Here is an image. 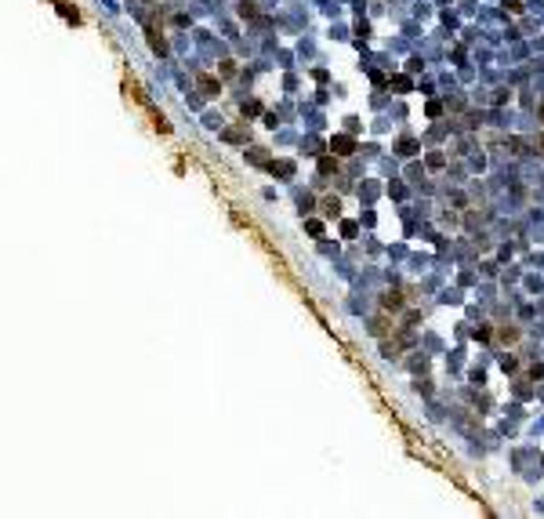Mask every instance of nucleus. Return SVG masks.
Segmentation results:
<instances>
[{
	"label": "nucleus",
	"mask_w": 544,
	"mask_h": 519,
	"mask_svg": "<svg viewBox=\"0 0 544 519\" xmlns=\"http://www.w3.org/2000/svg\"><path fill=\"white\" fill-rule=\"evenodd\" d=\"M196 84H200V91H203V95H218V91H222V84H218L214 76H207V73H200V76H196Z\"/></svg>",
	"instance_id": "1"
},
{
	"label": "nucleus",
	"mask_w": 544,
	"mask_h": 519,
	"mask_svg": "<svg viewBox=\"0 0 544 519\" xmlns=\"http://www.w3.org/2000/svg\"><path fill=\"white\" fill-rule=\"evenodd\" d=\"M330 149L338 153V156H349V153L356 149V142H352V138H345V135H338V138H330Z\"/></svg>",
	"instance_id": "2"
},
{
	"label": "nucleus",
	"mask_w": 544,
	"mask_h": 519,
	"mask_svg": "<svg viewBox=\"0 0 544 519\" xmlns=\"http://www.w3.org/2000/svg\"><path fill=\"white\" fill-rule=\"evenodd\" d=\"M58 11H62L69 22H80V11H76V8H69V0H58Z\"/></svg>",
	"instance_id": "3"
},
{
	"label": "nucleus",
	"mask_w": 544,
	"mask_h": 519,
	"mask_svg": "<svg viewBox=\"0 0 544 519\" xmlns=\"http://www.w3.org/2000/svg\"><path fill=\"white\" fill-rule=\"evenodd\" d=\"M338 207H341L338 196H327V200H323V211H327V214H338Z\"/></svg>",
	"instance_id": "4"
},
{
	"label": "nucleus",
	"mask_w": 544,
	"mask_h": 519,
	"mask_svg": "<svg viewBox=\"0 0 544 519\" xmlns=\"http://www.w3.org/2000/svg\"><path fill=\"white\" fill-rule=\"evenodd\" d=\"M399 305H403V298H399L396 291H392V294H385V309H399Z\"/></svg>",
	"instance_id": "5"
},
{
	"label": "nucleus",
	"mask_w": 544,
	"mask_h": 519,
	"mask_svg": "<svg viewBox=\"0 0 544 519\" xmlns=\"http://www.w3.org/2000/svg\"><path fill=\"white\" fill-rule=\"evenodd\" d=\"M319 171H323V175H327V171H334V160H330V156H323V160H319Z\"/></svg>",
	"instance_id": "6"
},
{
	"label": "nucleus",
	"mask_w": 544,
	"mask_h": 519,
	"mask_svg": "<svg viewBox=\"0 0 544 519\" xmlns=\"http://www.w3.org/2000/svg\"><path fill=\"white\" fill-rule=\"evenodd\" d=\"M272 171H279V175H290V171H294V164H272Z\"/></svg>",
	"instance_id": "7"
},
{
	"label": "nucleus",
	"mask_w": 544,
	"mask_h": 519,
	"mask_svg": "<svg viewBox=\"0 0 544 519\" xmlns=\"http://www.w3.org/2000/svg\"><path fill=\"white\" fill-rule=\"evenodd\" d=\"M540 145H544V138H540Z\"/></svg>",
	"instance_id": "8"
}]
</instances>
